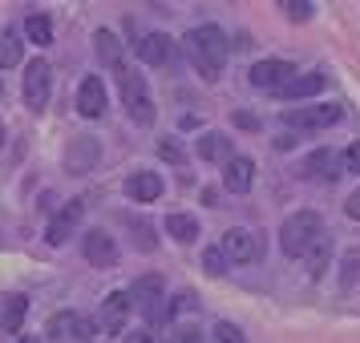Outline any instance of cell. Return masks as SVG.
<instances>
[{
	"label": "cell",
	"mask_w": 360,
	"mask_h": 343,
	"mask_svg": "<svg viewBox=\"0 0 360 343\" xmlns=\"http://www.w3.org/2000/svg\"><path fill=\"white\" fill-rule=\"evenodd\" d=\"M122 343H158V335H154L150 327H142V331H126V339Z\"/></svg>",
	"instance_id": "35"
},
{
	"label": "cell",
	"mask_w": 360,
	"mask_h": 343,
	"mask_svg": "<svg viewBox=\"0 0 360 343\" xmlns=\"http://www.w3.org/2000/svg\"><path fill=\"white\" fill-rule=\"evenodd\" d=\"M94 49H98L101 65L126 69V53H122V41L114 36V29H98V33H94Z\"/></svg>",
	"instance_id": "20"
},
{
	"label": "cell",
	"mask_w": 360,
	"mask_h": 343,
	"mask_svg": "<svg viewBox=\"0 0 360 343\" xmlns=\"http://www.w3.org/2000/svg\"><path fill=\"white\" fill-rule=\"evenodd\" d=\"M251 182H255V162H251L247 154H235V158L223 166V186H227L231 194H247Z\"/></svg>",
	"instance_id": "15"
},
{
	"label": "cell",
	"mask_w": 360,
	"mask_h": 343,
	"mask_svg": "<svg viewBox=\"0 0 360 343\" xmlns=\"http://www.w3.org/2000/svg\"><path fill=\"white\" fill-rule=\"evenodd\" d=\"M186 49H191V61H195L198 73H202L207 81H214V77L223 73V65H227L231 41L219 25H198V29L186 33Z\"/></svg>",
	"instance_id": "1"
},
{
	"label": "cell",
	"mask_w": 360,
	"mask_h": 343,
	"mask_svg": "<svg viewBox=\"0 0 360 343\" xmlns=\"http://www.w3.org/2000/svg\"><path fill=\"white\" fill-rule=\"evenodd\" d=\"M304 259H308V275L320 278V275L328 271V262H332V238L324 234V238H320V243H316L308 255H304Z\"/></svg>",
	"instance_id": "25"
},
{
	"label": "cell",
	"mask_w": 360,
	"mask_h": 343,
	"mask_svg": "<svg viewBox=\"0 0 360 343\" xmlns=\"http://www.w3.org/2000/svg\"><path fill=\"white\" fill-rule=\"evenodd\" d=\"M166 230H170V238L174 243H195L198 238V218L195 214H182V210H174V214H166Z\"/></svg>",
	"instance_id": "23"
},
{
	"label": "cell",
	"mask_w": 360,
	"mask_h": 343,
	"mask_svg": "<svg viewBox=\"0 0 360 343\" xmlns=\"http://www.w3.org/2000/svg\"><path fill=\"white\" fill-rule=\"evenodd\" d=\"M179 343H202V331L198 327H179Z\"/></svg>",
	"instance_id": "36"
},
{
	"label": "cell",
	"mask_w": 360,
	"mask_h": 343,
	"mask_svg": "<svg viewBox=\"0 0 360 343\" xmlns=\"http://www.w3.org/2000/svg\"><path fill=\"white\" fill-rule=\"evenodd\" d=\"M126 194H130V202H158L162 198V178L154 170H138V174L126 178Z\"/></svg>",
	"instance_id": "18"
},
{
	"label": "cell",
	"mask_w": 360,
	"mask_h": 343,
	"mask_svg": "<svg viewBox=\"0 0 360 343\" xmlns=\"http://www.w3.org/2000/svg\"><path fill=\"white\" fill-rule=\"evenodd\" d=\"M344 170H352V174H360V142H352V146L344 149Z\"/></svg>",
	"instance_id": "34"
},
{
	"label": "cell",
	"mask_w": 360,
	"mask_h": 343,
	"mask_svg": "<svg viewBox=\"0 0 360 343\" xmlns=\"http://www.w3.org/2000/svg\"><path fill=\"white\" fill-rule=\"evenodd\" d=\"M20 343H41V339H20Z\"/></svg>",
	"instance_id": "41"
},
{
	"label": "cell",
	"mask_w": 360,
	"mask_h": 343,
	"mask_svg": "<svg viewBox=\"0 0 360 343\" xmlns=\"http://www.w3.org/2000/svg\"><path fill=\"white\" fill-rule=\"evenodd\" d=\"M98 158H101V146L94 137H73L65 146V170L69 174H89V170L98 166Z\"/></svg>",
	"instance_id": "13"
},
{
	"label": "cell",
	"mask_w": 360,
	"mask_h": 343,
	"mask_svg": "<svg viewBox=\"0 0 360 343\" xmlns=\"http://www.w3.org/2000/svg\"><path fill=\"white\" fill-rule=\"evenodd\" d=\"M126 295H130V307H138L150 323H158V319H162V278H158V275L134 278V287Z\"/></svg>",
	"instance_id": "7"
},
{
	"label": "cell",
	"mask_w": 360,
	"mask_h": 343,
	"mask_svg": "<svg viewBox=\"0 0 360 343\" xmlns=\"http://www.w3.org/2000/svg\"><path fill=\"white\" fill-rule=\"evenodd\" d=\"M25 315H29V299H25V295H8L4 307H0V331L17 335L20 323H25Z\"/></svg>",
	"instance_id": "22"
},
{
	"label": "cell",
	"mask_w": 360,
	"mask_h": 343,
	"mask_svg": "<svg viewBox=\"0 0 360 343\" xmlns=\"http://www.w3.org/2000/svg\"><path fill=\"white\" fill-rule=\"evenodd\" d=\"M117 89H122V105H126L130 121L150 126L158 109H154V97H150V89H146V77H142V73H134V69L126 65V69H117Z\"/></svg>",
	"instance_id": "3"
},
{
	"label": "cell",
	"mask_w": 360,
	"mask_h": 343,
	"mask_svg": "<svg viewBox=\"0 0 360 343\" xmlns=\"http://www.w3.org/2000/svg\"><path fill=\"white\" fill-rule=\"evenodd\" d=\"M25 36L33 41V45H53V20L45 13H33V17L25 20Z\"/></svg>",
	"instance_id": "26"
},
{
	"label": "cell",
	"mask_w": 360,
	"mask_h": 343,
	"mask_svg": "<svg viewBox=\"0 0 360 343\" xmlns=\"http://www.w3.org/2000/svg\"><path fill=\"white\" fill-rule=\"evenodd\" d=\"M202 271H207V275H227V255H223V250H219V246H207V250H202Z\"/></svg>",
	"instance_id": "27"
},
{
	"label": "cell",
	"mask_w": 360,
	"mask_h": 343,
	"mask_svg": "<svg viewBox=\"0 0 360 343\" xmlns=\"http://www.w3.org/2000/svg\"><path fill=\"white\" fill-rule=\"evenodd\" d=\"M138 57L154 69H170L174 65V57H179V41L166 33H146L138 41Z\"/></svg>",
	"instance_id": "9"
},
{
	"label": "cell",
	"mask_w": 360,
	"mask_h": 343,
	"mask_svg": "<svg viewBox=\"0 0 360 343\" xmlns=\"http://www.w3.org/2000/svg\"><path fill=\"white\" fill-rule=\"evenodd\" d=\"M198 303H195V295L191 291H182V295H174V299H170V307H166V315H174V319H179V311H195Z\"/></svg>",
	"instance_id": "31"
},
{
	"label": "cell",
	"mask_w": 360,
	"mask_h": 343,
	"mask_svg": "<svg viewBox=\"0 0 360 343\" xmlns=\"http://www.w3.org/2000/svg\"><path fill=\"white\" fill-rule=\"evenodd\" d=\"M130 295L126 291H110L101 299V311H98V327L101 331H126L130 323Z\"/></svg>",
	"instance_id": "10"
},
{
	"label": "cell",
	"mask_w": 360,
	"mask_h": 343,
	"mask_svg": "<svg viewBox=\"0 0 360 343\" xmlns=\"http://www.w3.org/2000/svg\"><path fill=\"white\" fill-rule=\"evenodd\" d=\"M324 85H328L324 73H295L292 81H288V85H279L276 93H279L283 101H308L311 93H320Z\"/></svg>",
	"instance_id": "17"
},
{
	"label": "cell",
	"mask_w": 360,
	"mask_h": 343,
	"mask_svg": "<svg viewBox=\"0 0 360 343\" xmlns=\"http://www.w3.org/2000/svg\"><path fill=\"white\" fill-rule=\"evenodd\" d=\"M344 210H348V218H356L360 222V190H352V198L344 202Z\"/></svg>",
	"instance_id": "37"
},
{
	"label": "cell",
	"mask_w": 360,
	"mask_h": 343,
	"mask_svg": "<svg viewBox=\"0 0 360 343\" xmlns=\"http://www.w3.org/2000/svg\"><path fill=\"white\" fill-rule=\"evenodd\" d=\"M49 335L53 339H69V343H89L98 335V323L77 315V311H57L49 319Z\"/></svg>",
	"instance_id": "8"
},
{
	"label": "cell",
	"mask_w": 360,
	"mask_h": 343,
	"mask_svg": "<svg viewBox=\"0 0 360 343\" xmlns=\"http://www.w3.org/2000/svg\"><path fill=\"white\" fill-rule=\"evenodd\" d=\"M320 238H324V218L316 210H295L279 227V246H283L288 259H304Z\"/></svg>",
	"instance_id": "2"
},
{
	"label": "cell",
	"mask_w": 360,
	"mask_h": 343,
	"mask_svg": "<svg viewBox=\"0 0 360 343\" xmlns=\"http://www.w3.org/2000/svg\"><path fill=\"white\" fill-rule=\"evenodd\" d=\"M283 8H288V17H292V20H308L311 17L308 0H283Z\"/></svg>",
	"instance_id": "33"
},
{
	"label": "cell",
	"mask_w": 360,
	"mask_h": 343,
	"mask_svg": "<svg viewBox=\"0 0 360 343\" xmlns=\"http://www.w3.org/2000/svg\"><path fill=\"white\" fill-rule=\"evenodd\" d=\"M130 227H134V243H138V250H154V246H158L150 222H134V218H130Z\"/></svg>",
	"instance_id": "28"
},
{
	"label": "cell",
	"mask_w": 360,
	"mask_h": 343,
	"mask_svg": "<svg viewBox=\"0 0 360 343\" xmlns=\"http://www.w3.org/2000/svg\"><path fill=\"white\" fill-rule=\"evenodd\" d=\"M344 117V105H292L283 109V121L292 130H328Z\"/></svg>",
	"instance_id": "6"
},
{
	"label": "cell",
	"mask_w": 360,
	"mask_h": 343,
	"mask_svg": "<svg viewBox=\"0 0 360 343\" xmlns=\"http://www.w3.org/2000/svg\"><path fill=\"white\" fill-rule=\"evenodd\" d=\"M292 77H295V65L292 61H279V57H267V61H259V65L251 69V85L255 89H279Z\"/></svg>",
	"instance_id": "12"
},
{
	"label": "cell",
	"mask_w": 360,
	"mask_h": 343,
	"mask_svg": "<svg viewBox=\"0 0 360 343\" xmlns=\"http://www.w3.org/2000/svg\"><path fill=\"white\" fill-rule=\"evenodd\" d=\"M336 174H340V154H336V149H316V154H308V162H304V178L332 182Z\"/></svg>",
	"instance_id": "19"
},
{
	"label": "cell",
	"mask_w": 360,
	"mask_h": 343,
	"mask_svg": "<svg viewBox=\"0 0 360 343\" xmlns=\"http://www.w3.org/2000/svg\"><path fill=\"white\" fill-rule=\"evenodd\" d=\"M231 121H235L239 130H259V121H255V117H251V114H235V117H231Z\"/></svg>",
	"instance_id": "38"
},
{
	"label": "cell",
	"mask_w": 360,
	"mask_h": 343,
	"mask_svg": "<svg viewBox=\"0 0 360 343\" xmlns=\"http://www.w3.org/2000/svg\"><path fill=\"white\" fill-rule=\"evenodd\" d=\"M0 146H4V121H0Z\"/></svg>",
	"instance_id": "40"
},
{
	"label": "cell",
	"mask_w": 360,
	"mask_h": 343,
	"mask_svg": "<svg viewBox=\"0 0 360 343\" xmlns=\"http://www.w3.org/2000/svg\"><path fill=\"white\" fill-rule=\"evenodd\" d=\"M158 154H162L166 162H174V166L186 162V149H182L179 142H174V137H162V142H158Z\"/></svg>",
	"instance_id": "29"
},
{
	"label": "cell",
	"mask_w": 360,
	"mask_h": 343,
	"mask_svg": "<svg viewBox=\"0 0 360 343\" xmlns=\"http://www.w3.org/2000/svg\"><path fill=\"white\" fill-rule=\"evenodd\" d=\"M20 57H25V41H20L17 29H4L0 33V69H17Z\"/></svg>",
	"instance_id": "24"
},
{
	"label": "cell",
	"mask_w": 360,
	"mask_h": 343,
	"mask_svg": "<svg viewBox=\"0 0 360 343\" xmlns=\"http://www.w3.org/2000/svg\"><path fill=\"white\" fill-rule=\"evenodd\" d=\"M344 267H348V271H344V287H352V283H356V275H360V250H352V255H344Z\"/></svg>",
	"instance_id": "32"
},
{
	"label": "cell",
	"mask_w": 360,
	"mask_h": 343,
	"mask_svg": "<svg viewBox=\"0 0 360 343\" xmlns=\"http://www.w3.org/2000/svg\"><path fill=\"white\" fill-rule=\"evenodd\" d=\"M202 202H207V206H219V190H211V186H207V190H202Z\"/></svg>",
	"instance_id": "39"
},
{
	"label": "cell",
	"mask_w": 360,
	"mask_h": 343,
	"mask_svg": "<svg viewBox=\"0 0 360 343\" xmlns=\"http://www.w3.org/2000/svg\"><path fill=\"white\" fill-rule=\"evenodd\" d=\"M82 250H85V259H89V267H114L117 262V243L110 230H89Z\"/></svg>",
	"instance_id": "14"
},
{
	"label": "cell",
	"mask_w": 360,
	"mask_h": 343,
	"mask_svg": "<svg viewBox=\"0 0 360 343\" xmlns=\"http://www.w3.org/2000/svg\"><path fill=\"white\" fill-rule=\"evenodd\" d=\"M219 250H223L227 262H235V267H251V262L263 259V238L255 234V230L231 227L227 234H223V246H219Z\"/></svg>",
	"instance_id": "5"
},
{
	"label": "cell",
	"mask_w": 360,
	"mask_h": 343,
	"mask_svg": "<svg viewBox=\"0 0 360 343\" xmlns=\"http://www.w3.org/2000/svg\"><path fill=\"white\" fill-rule=\"evenodd\" d=\"M198 158L202 162H223L227 166L235 154H231V137L227 133H214V130H207L202 137H198Z\"/></svg>",
	"instance_id": "21"
},
{
	"label": "cell",
	"mask_w": 360,
	"mask_h": 343,
	"mask_svg": "<svg viewBox=\"0 0 360 343\" xmlns=\"http://www.w3.org/2000/svg\"><path fill=\"white\" fill-rule=\"evenodd\" d=\"M25 105L33 109V114H45V105H49L53 97V69L45 57H37V61H29L25 65Z\"/></svg>",
	"instance_id": "4"
},
{
	"label": "cell",
	"mask_w": 360,
	"mask_h": 343,
	"mask_svg": "<svg viewBox=\"0 0 360 343\" xmlns=\"http://www.w3.org/2000/svg\"><path fill=\"white\" fill-rule=\"evenodd\" d=\"M77 114L82 117L105 114V85H101V77H85V81L77 85Z\"/></svg>",
	"instance_id": "16"
},
{
	"label": "cell",
	"mask_w": 360,
	"mask_h": 343,
	"mask_svg": "<svg viewBox=\"0 0 360 343\" xmlns=\"http://www.w3.org/2000/svg\"><path fill=\"white\" fill-rule=\"evenodd\" d=\"M82 214H85V202H82V198H69V202H65V210H57V214L49 218V230H45V238H49L53 246H61V243L69 238V234L77 230Z\"/></svg>",
	"instance_id": "11"
},
{
	"label": "cell",
	"mask_w": 360,
	"mask_h": 343,
	"mask_svg": "<svg viewBox=\"0 0 360 343\" xmlns=\"http://www.w3.org/2000/svg\"><path fill=\"white\" fill-rule=\"evenodd\" d=\"M0 93H4V85H0Z\"/></svg>",
	"instance_id": "42"
},
{
	"label": "cell",
	"mask_w": 360,
	"mask_h": 343,
	"mask_svg": "<svg viewBox=\"0 0 360 343\" xmlns=\"http://www.w3.org/2000/svg\"><path fill=\"white\" fill-rule=\"evenodd\" d=\"M214 339H219V343H247V335L235 323H227V319H223V323H214Z\"/></svg>",
	"instance_id": "30"
}]
</instances>
